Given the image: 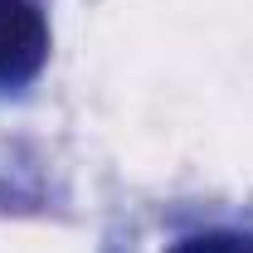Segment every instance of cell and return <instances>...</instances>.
Instances as JSON below:
<instances>
[{
	"label": "cell",
	"mask_w": 253,
	"mask_h": 253,
	"mask_svg": "<svg viewBox=\"0 0 253 253\" xmlns=\"http://www.w3.org/2000/svg\"><path fill=\"white\" fill-rule=\"evenodd\" d=\"M170 253H253L249 234H195V239H180Z\"/></svg>",
	"instance_id": "7a4b0ae2"
},
{
	"label": "cell",
	"mask_w": 253,
	"mask_h": 253,
	"mask_svg": "<svg viewBox=\"0 0 253 253\" xmlns=\"http://www.w3.org/2000/svg\"><path fill=\"white\" fill-rule=\"evenodd\" d=\"M44 54H49L44 15L34 10L30 0H0V78L5 83L34 78Z\"/></svg>",
	"instance_id": "6da1fadb"
}]
</instances>
